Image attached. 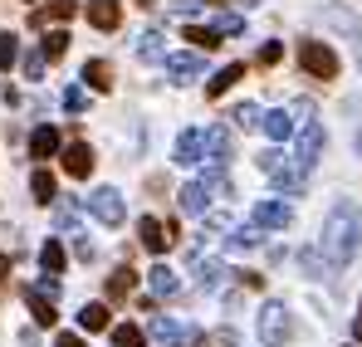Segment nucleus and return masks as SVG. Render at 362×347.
<instances>
[{
  "mask_svg": "<svg viewBox=\"0 0 362 347\" xmlns=\"http://www.w3.org/2000/svg\"><path fill=\"white\" fill-rule=\"evenodd\" d=\"M54 347H83V338H78V333H59V343Z\"/></svg>",
  "mask_w": 362,
  "mask_h": 347,
  "instance_id": "obj_39",
  "label": "nucleus"
},
{
  "mask_svg": "<svg viewBox=\"0 0 362 347\" xmlns=\"http://www.w3.org/2000/svg\"><path fill=\"white\" fill-rule=\"evenodd\" d=\"M137 59H147V64H167V45H162L157 30H142V35H137Z\"/></svg>",
  "mask_w": 362,
  "mask_h": 347,
  "instance_id": "obj_19",
  "label": "nucleus"
},
{
  "mask_svg": "<svg viewBox=\"0 0 362 347\" xmlns=\"http://www.w3.org/2000/svg\"><path fill=\"white\" fill-rule=\"evenodd\" d=\"M255 245H259V230H255V225H250V230H230V235H226V249H230V254H245V249H255Z\"/></svg>",
  "mask_w": 362,
  "mask_h": 347,
  "instance_id": "obj_28",
  "label": "nucleus"
},
{
  "mask_svg": "<svg viewBox=\"0 0 362 347\" xmlns=\"http://www.w3.org/2000/svg\"><path fill=\"white\" fill-rule=\"evenodd\" d=\"M5 274H10V259H5V254H0V284H5Z\"/></svg>",
  "mask_w": 362,
  "mask_h": 347,
  "instance_id": "obj_40",
  "label": "nucleus"
},
{
  "mask_svg": "<svg viewBox=\"0 0 362 347\" xmlns=\"http://www.w3.org/2000/svg\"><path fill=\"white\" fill-rule=\"evenodd\" d=\"M137 5H157V0H137Z\"/></svg>",
  "mask_w": 362,
  "mask_h": 347,
  "instance_id": "obj_42",
  "label": "nucleus"
},
{
  "mask_svg": "<svg viewBox=\"0 0 362 347\" xmlns=\"http://www.w3.org/2000/svg\"><path fill=\"white\" fill-rule=\"evenodd\" d=\"M15 59H20V40H15V35L5 30V35H0V69H10Z\"/></svg>",
  "mask_w": 362,
  "mask_h": 347,
  "instance_id": "obj_33",
  "label": "nucleus"
},
{
  "mask_svg": "<svg viewBox=\"0 0 362 347\" xmlns=\"http://www.w3.org/2000/svg\"><path fill=\"white\" fill-rule=\"evenodd\" d=\"M25 78H45V54H25Z\"/></svg>",
  "mask_w": 362,
  "mask_h": 347,
  "instance_id": "obj_37",
  "label": "nucleus"
},
{
  "mask_svg": "<svg viewBox=\"0 0 362 347\" xmlns=\"http://www.w3.org/2000/svg\"><path fill=\"white\" fill-rule=\"evenodd\" d=\"M64 49H69V30H49L45 45H40V54H45V59H64Z\"/></svg>",
  "mask_w": 362,
  "mask_h": 347,
  "instance_id": "obj_29",
  "label": "nucleus"
},
{
  "mask_svg": "<svg viewBox=\"0 0 362 347\" xmlns=\"http://www.w3.org/2000/svg\"><path fill=\"white\" fill-rule=\"evenodd\" d=\"M289 333H294L289 308H284V303H264V308H259V338H264V347H284Z\"/></svg>",
  "mask_w": 362,
  "mask_h": 347,
  "instance_id": "obj_3",
  "label": "nucleus"
},
{
  "mask_svg": "<svg viewBox=\"0 0 362 347\" xmlns=\"http://www.w3.org/2000/svg\"><path fill=\"white\" fill-rule=\"evenodd\" d=\"M64 172L83 181V176L93 172V147H88V142H69V152H64Z\"/></svg>",
  "mask_w": 362,
  "mask_h": 347,
  "instance_id": "obj_14",
  "label": "nucleus"
},
{
  "mask_svg": "<svg viewBox=\"0 0 362 347\" xmlns=\"http://www.w3.org/2000/svg\"><path fill=\"white\" fill-rule=\"evenodd\" d=\"M83 10H88L93 30H118V25H122V5H118V0H88Z\"/></svg>",
  "mask_w": 362,
  "mask_h": 347,
  "instance_id": "obj_12",
  "label": "nucleus"
},
{
  "mask_svg": "<svg viewBox=\"0 0 362 347\" xmlns=\"http://www.w3.org/2000/svg\"><path fill=\"white\" fill-rule=\"evenodd\" d=\"M137 240H142V249H152V254H167V249L177 245V225H172V220L162 225L157 216H142V220H137Z\"/></svg>",
  "mask_w": 362,
  "mask_h": 347,
  "instance_id": "obj_6",
  "label": "nucleus"
},
{
  "mask_svg": "<svg viewBox=\"0 0 362 347\" xmlns=\"http://www.w3.org/2000/svg\"><path fill=\"white\" fill-rule=\"evenodd\" d=\"M83 206L103 220V225H122V216H127V206H122V196L113 191V186H98V191H88L83 196Z\"/></svg>",
  "mask_w": 362,
  "mask_h": 347,
  "instance_id": "obj_5",
  "label": "nucleus"
},
{
  "mask_svg": "<svg viewBox=\"0 0 362 347\" xmlns=\"http://www.w3.org/2000/svg\"><path fill=\"white\" fill-rule=\"evenodd\" d=\"M64 108H69V113H83V108H88V88H78V83L64 88Z\"/></svg>",
  "mask_w": 362,
  "mask_h": 347,
  "instance_id": "obj_34",
  "label": "nucleus"
},
{
  "mask_svg": "<svg viewBox=\"0 0 362 347\" xmlns=\"http://www.w3.org/2000/svg\"><path fill=\"white\" fill-rule=\"evenodd\" d=\"M318 157H323V127H318L313 117H303V132H299V157H294V162H299L303 172H308V167H313Z\"/></svg>",
  "mask_w": 362,
  "mask_h": 347,
  "instance_id": "obj_9",
  "label": "nucleus"
},
{
  "mask_svg": "<svg viewBox=\"0 0 362 347\" xmlns=\"http://www.w3.org/2000/svg\"><path fill=\"white\" fill-rule=\"evenodd\" d=\"M211 30H216L221 40H226V35H245V20H240V15H221V20H216Z\"/></svg>",
  "mask_w": 362,
  "mask_h": 347,
  "instance_id": "obj_35",
  "label": "nucleus"
},
{
  "mask_svg": "<svg viewBox=\"0 0 362 347\" xmlns=\"http://www.w3.org/2000/svg\"><path fill=\"white\" fill-rule=\"evenodd\" d=\"M240 284H245V289H264V274H250V269H245Z\"/></svg>",
  "mask_w": 362,
  "mask_h": 347,
  "instance_id": "obj_38",
  "label": "nucleus"
},
{
  "mask_svg": "<svg viewBox=\"0 0 362 347\" xmlns=\"http://www.w3.org/2000/svg\"><path fill=\"white\" fill-rule=\"evenodd\" d=\"M113 347H142V328L118 323V328H113Z\"/></svg>",
  "mask_w": 362,
  "mask_h": 347,
  "instance_id": "obj_32",
  "label": "nucleus"
},
{
  "mask_svg": "<svg viewBox=\"0 0 362 347\" xmlns=\"http://www.w3.org/2000/svg\"><path fill=\"white\" fill-rule=\"evenodd\" d=\"M259 103H240V108H230V122H235V127H245V132H250V127H259Z\"/></svg>",
  "mask_w": 362,
  "mask_h": 347,
  "instance_id": "obj_30",
  "label": "nucleus"
},
{
  "mask_svg": "<svg viewBox=\"0 0 362 347\" xmlns=\"http://www.w3.org/2000/svg\"><path fill=\"white\" fill-rule=\"evenodd\" d=\"M152 338H157V343H167V347H177V343H186L191 333H186L181 323H172V318H162V313H157V318H152Z\"/></svg>",
  "mask_w": 362,
  "mask_h": 347,
  "instance_id": "obj_21",
  "label": "nucleus"
},
{
  "mask_svg": "<svg viewBox=\"0 0 362 347\" xmlns=\"http://www.w3.org/2000/svg\"><path fill=\"white\" fill-rule=\"evenodd\" d=\"M54 152H59V127H49V122L35 127V132H30V157H35V162H49Z\"/></svg>",
  "mask_w": 362,
  "mask_h": 347,
  "instance_id": "obj_13",
  "label": "nucleus"
},
{
  "mask_svg": "<svg viewBox=\"0 0 362 347\" xmlns=\"http://www.w3.org/2000/svg\"><path fill=\"white\" fill-rule=\"evenodd\" d=\"M362 245V216L353 201H338L333 211H328V220H323V264L328 269H348L353 264V254H358Z\"/></svg>",
  "mask_w": 362,
  "mask_h": 347,
  "instance_id": "obj_1",
  "label": "nucleus"
},
{
  "mask_svg": "<svg viewBox=\"0 0 362 347\" xmlns=\"http://www.w3.org/2000/svg\"><path fill=\"white\" fill-rule=\"evenodd\" d=\"M167 73H172V83H196L206 73V59L201 54H167Z\"/></svg>",
  "mask_w": 362,
  "mask_h": 347,
  "instance_id": "obj_10",
  "label": "nucleus"
},
{
  "mask_svg": "<svg viewBox=\"0 0 362 347\" xmlns=\"http://www.w3.org/2000/svg\"><path fill=\"white\" fill-rule=\"evenodd\" d=\"M30 191H35V201H40V206H49V201H54V172L35 167V172H30Z\"/></svg>",
  "mask_w": 362,
  "mask_h": 347,
  "instance_id": "obj_25",
  "label": "nucleus"
},
{
  "mask_svg": "<svg viewBox=\"0 0 362 347\" xmlns=\"http://www.w3.org/2000/svg\"><path fill=\"white\" fill-rule=\"evenodd\" d=\"M259 167L269 172V181H274L279 191H289V196H303V191H308V172H303L294 157H284L279 147H269V152L259 157Z\"/></svg>",
  "mask_w": 362,
  "mask_h": 347,
  "instance_id": "obj_2",
  "label": "nucleus"
},
{
  "mask_svg": "<svg viewBox=\"0 0 362 347\" xmlns=\"http://www.w3.org/2000/svg\"><path fill=\"white\" fill-rule=\"evenodd\" d=\"M299 64H303V73H313V78H333L338 73V54L328 45H318V40H303L299 45Z\"/></svg>",
  "mask_w": 362,
  "mask_h": 347,
  "instance_id": "obj_4",
  "label": "nucleus"
},
{
  "mask_svg": "<svg viewBox=\"0 0 362 347\" xmlns=\"http://www.w3.org/2000/svg\"><path fill=\"white\" fill-rule=\"evenodd\" d=\"M279 59H284V45H279V40L259 45V64H279Z\"/></svg>",
  "mask_w": 362,
  "mask_h": 347,
  "instance_id": "obj_36",
  "label": "nucleus"
},
{
  "mask_svg": "<svg viewBox=\"0 0 362 347\" xmlns=\"http://www.w3.org/2000/svg\"><path fill=\"white\" fill-rule=\"evenodd\" d=\"M74 10H78V0H49V5L30 10V25L40 30V25H49V20H74Z\"/></svg>",
  "mask_w": 362,
  "mask_h": 347,
  "instance_id": "obj_15",
  "label": "nucleus"
},
{
  "mask_svg": "<svg viewBox=\"0 0 362 347\" xmlns=\"http://www.w3.org/2000/svg\"><path fill=\"white\" fill-rule=\"evenodd\" d=\"M216 5H226V0H216Z\"/></svg>",
  "mask_w": 362,
  "mask_h": 347,
  "instance_id": "obj_43",
  "label": "nucleus"
},
{
  "mask_svg": "<svg viewBox=\"0 0 362 347\" xmlns=\"http://www.w3.org/2000/svg\"><path fill=\"white\" fill-rule=\"evenodd\" d=\"M83 83L98 88V93H108V88H113V69H108L103 59H88V64H83Z\"/></svg>",
  "mask_w": 362,
  "mask_h": 347,
  "instance_id": "obj_22",
  "label": "nucleus"
},
{
  "mask_svg": "<svg viewBox=\"0 0 362 347\" xmlns=\"http://www.w3.org/2000/svg\"><path fill=\"white\" fill-rule=\"evenodd\" d=\"M201 157H206V132H201V127H186L177 137V162L181 167H196Z\"/></svg>",
  "mask_w": 362,
  "mask_h": 347,
  "instance_id": "obj_11",
  "label": "nucleus"
},
{
  "mask_svg": "<svg viewBox=\"0 0 362 347\" xmlns=\"http://www.w3.org/2000/svg\"><path fill=\"white\" fill-rule=\"evenodd\" d=\"M226 274H230V269H226L221 259H206V264H196V284H201L206 293L226 289Z\"/></svg>",
  "mask_w": 362,
  "mask_h": 347,
  "instance_id": "obj_17",
  "label": "nucleus"
},
{
  "mask_svg": "<svg viewBox=\"0 0 362 347\" xmlns=\"http://www.w3.org/2000/svg\"><path fill=\"white\" fill-rule=\"evenodd\" d=\"M25 303H30V313H35V323H40V328H54V318H59V313H54V298H49V293L25 289Z\"/></svg>",
  "mask_w": 362,
  "mask_h": 347,
  "instance_id": "obj_16",
  "label": "nucleus"
},
{
  "mask_svg": "<svg viewBox=\"0 0 362 347\" xmlns=\"http://www.w3.org/2000/svg\"><path fill=\"white\" fill-rule=\"evenodd\" d=\"M353 338H358V343H362V318H353Z\"/></svg>",
  "mask_w": 362,
  "mask_h": 347,
  "instance_id": "obj_41",
  "label": "nucleus"
},
{
  "mask_svg": "<svg viewBox=\"0 0 362 347\" xmlns=\"http://www.w3.org/2000/svg\"><path fill=\"white\" fill-rule=\"evenodd\" d=\"M186 40H191L196 49H216V45H221V35H216V30H201V25H186Z\"/></svg>",
  "mask_w": 362,
  "mask_h": 347,
  "instance_id": "obj_31",
  "label": "nucleus"
},
{
  "mask_svg": "<svg viewBox=\"0 0 362 347\" xmlns=\"http://www.w3.org/2000/svg\"><path fill=\"white\" fill-rule=\"evenodd\" d=\"M235 78H245V64H226V69H221V73H216V78L206 83V98H221V93H226V88H230Z\"/></svg>",
  "mask_w": 362,
  "mask_h": 347,
  "instance_id": "obj_24",
  "label": "nucleus"
},
{
  "mask_svg": "<svg viewBox=\"0 0 362 347\" xmlns=\"http://www.w3.org/2000/svg\"><path fill=\"white\" fill-rule=\"evenodd\" d=\"M259 127H264V137H269V142H284V137L294 132V117L284 113V108H274V113L259 117Z\"/></svg>",
  "mask_w": 362,
  "mask_h": 347,
  "instance_id": "obj_18",
  "label": "nucleus"
},
{
  "mask_svg": "<svg viewBox=\"0 0 362 347\" xmlns=\"http://www.w3.org/2000/svg\"><path fill=\"white\" fill-rule=\"evenodd\" d=\"M147 284H152V293H157V298H177V293H181V279L167 269V264H157V269L147 274Z\"/></svg>",
  "mask_w": 362,
  "mask_h": 347,
  "instance_id": "obj_20",
  "label": "nucleus"
},
{
  "mask_svg": "<svg viewBox=\"0 0 362 347\" xmlns=\"http://www.w3.org/2000/svg\"><path fill=\"white\" fill-rule=\"evenodd\" d=\"M250 220H255V230H289L294 225V211L284 201H255Z\"/></svg>",
  "mask_w": 362,
  "mask_h": 347,
  "instance_id": "obj_7",
  "label": "nucleus"
},
{
  "mask_svg": "<svg viewBox=\"0 0 362 347\" xmlns=\"http://www.w3.org/2000/svg\"><path fill=\"white\" fill-rule=\"evenodd\" d=\"M230 157H235V147H230V127H206V157H201V162H211V167L221 172Z\"/></svg>",
  "mask_w": 362,
  "mask_h": 347,
  "instance_id": "obj_8",
  "label": "nucleus"
},
{
  "mask_svg": "<svg viewBox=\"0 0 362 347\" xmlns=\"http://www.w3.org/2000/svg\"><path fill=\"white\" fill-rule=\"evenodd\" d=\"M132 289H137V274H132L127 264L108 274V298H127V293H132Z\"/></svg>",
  "mask_w": 362,
  "mask_h": 347,
  "instance_id": "obj_27",
  "label": "nucleus"
},
{
  "mask_svg": "<svg viewBox=\"0 0 362 347\" xmlns=\"http://www.w3.org/2000/svg\"><path fill=\"white\" fill-rule=\"evenodd\" d=\"M78 328L83 333H103L108 328V303H83L78 308Z\"/></svg>",
  "mask_w": 362,
  "mask_h": 347,
  "instance_id": "obj_23",
  "label": "nucleus"
},
{
  "mask_svg": "<svg viewBox=\"0 0 362 347\" xmlns=\"http://www.w3.org/2000/svg\"><path fill=\"white\" fill-rule=\"evenodd\" d=\"M64 259H69V254H64L59 240H45V249H40V269H45V274H64Z\"/></svg>",
  "mask_w": 362,
  "mask_h": 347,
  "instance_id": "obj_26",
  "label": "nucleus"
}]
</instances>
